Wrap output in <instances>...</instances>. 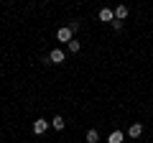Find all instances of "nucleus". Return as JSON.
I'll return each instance as SVG.
<instances>
[{"label":"nucleus","mask_w":153,"mask_h":143,"mask_svg":"<svg viewBox=\"0 0 153 143\" xmlns=\"http://www.w3.org/2000/svg\"><path fill=\"white\" fill-rule=\"evenodd\" d=\"M66 59V54L61 49H54V51H49V56H46V61H49V64H61V61Z\"/></svg>","instance_id":"obj_1"},{"label":"nucleus","mask_w":153,"mask_h":143,"mask_svg":"<svg viewBox=\"0 0 153 143\" xmlns=\"http://www.w3.org/2000/svg\"><path fill=\"white\" fill-rule=\"evenodd\" d=\"M46 125H49V123H46L44 118H38V120H33V133H36V136L46 133Z\"/></svg>","instance_id":"obj_2"},{"label":"nucleus","mask_w":153,"mask_h":143,"mask_svg":"<svg viewBox=\"0 0 153 143\" xmlns=\"http://www.w3.org/2000/svg\"><path fill=\"white\" fill-rule=\"evenodd\" d=\"M71 33H74V31H71L69 26H66V28H59L56 39H59V41H66V44H69V41H71Z\"/></svg>","instance_id":"obj_3"},{"label":"nucleus","mask_w":153,"mask_h":143,"mask_svg":"<svg viewBox=\"0 0 153 143\" xmlns=\"http://www.w3.org/2000/svg\"><path fill=\"white\" fill-rule=\"evenodd\" d=\"M100 21L112 23V21H115V10H110V8H102V10H100Z\"/></svg>","instance_id":"obj_4"},{"label":"nucleus","mask_w":153,"mask_h":143,"mask_svg":"<svg viewBox=\"0 0 153 143\" xmlns=\"http://www.w3.org/2000/svg\"><path fill=\"white\" fill-rule=\"evenodd\" d=\"M140 133H143V125H140V123H133V125L128 128V136H130V138H138Z\"/></svg>","instance_id":"obj_5"},{"label":"nucleus","mask_w":153,"mask_h":143,"mask_svg":"<svg viewBox=\"0 0 153 143\" xmlns=\"http://www.w3.org/2000/svg\"><path fill=\"white\" fill-rule=\"evenodd\" d=\"M128 18V8L125 5H117L115 8V21H125Z\"/></svg>","instance_id":"obj_6"},{"label":"nucleus","mask_w":153,"mask_h":143,"mask_svg":"<svg viewBox=\"0 0 153 143\" xmlns=\"http://www.w3.org/2000/svg\"><path fill=\"white\" fill-rule=\"evenodd\" d=\"M51 125H54L56 130H64V125H66V123H64V118H61V115H56L54 120H51Z\"/></svg>","instance_id":"obj_7"},{"label":"nucleus","mask_w":153,"mask_h":143,"mask_svg":"<svg viewBox=\"0 0 153 143\" xmlns=\"http://www.w3.org/2000/svg\"><path fill=\"white\" fill-rule=\"evenodd\" d=\"M123 138H125V136H123L120 130H115V133H110V143H123Z\"/></svg>","instance_id":"obj_8"},{"label":"nucleus","mask_w":153,"mask_h":143,"mask_svg":"<svg viewBox=\"0 0 153 143\" xmlns=\"http://www.w3.org/2000/svg\"><path fill=\"white\" fill-rule=\"evenodd\" d=\"M100 141V133L97 130H87V143H97Z\"/></svg>","instance_id":"obj_9"},{"label":"nucleus","mask_w":153,"mask_h":143,"mask_svg":"<svg viewBox=\"0 0 153 143\" xmlns=\"http://www.w3.org/2000/svg\"><path fill=\"white\" fill-rule=\"evenodd\" d=\"M66 46H69V51H71V54H76V51L82 49V44H79V41H69Z\"/></svg>","instance_id":"obj_10"},{"label":"nucleus","mask_w":153,"mask_h":143,"mask_svg":"<svg viewBox=\"0 0 153 143\" xmlns=\"http://www.w3.org/2000/svg\"><path fill=\"white\" fill-rule=\"evenodd\" d=\"M112 28L115 31H123V21H112Z\"/></svg>","instance_id":"obj_11"}]
</instances>
